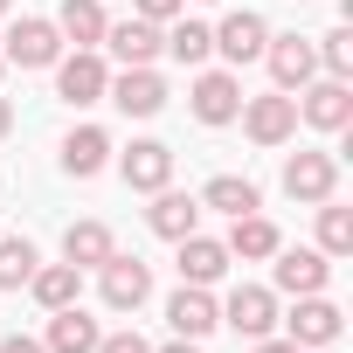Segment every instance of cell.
<instances>
[{"instance_id":"cell-1","label":"cell","mask_w":353,"mask_h":353,"mask_svg":"<svg viewBox=\"0 0 353 353\" xmlns=\"http://www.w3.org/2000/svg\"><path fill=\"white\" fill-rule=\"evenodd\" d=\"M243 132L256 139V145H291L298 139V97L291 90H270V97H243Z\"/></svg>"},{"instance_id":"cell-2","label":"cell","mask_w":353,"mask_h":353,"mask_svg":"<svg viewBox=\"0 0 353 353\" xmlns=\"http://www.w3.org/2000/svg\"><path fill=\"white\" fill-rule=\"evenodd\" d=\"M0 56L21 63V70H56V56H63V28H56L49 14H28V21H14V28H8Z\"/></svg>"},{"instance_id":"cell-3","label":"cell","mask_w":353,"mask_h":353,"mask_svg":"<svg viewBox=\"0 0 353 353\" xmlns=\"http://www.w3.org/2000/svg\"><path fill=\"white\" fill-rule=\"evenodd\" d=\"M104 90H111V70H104V56L97 49H77V56H56V97L63 104H104Z\"/></svg>"},{"instance_id":"cell-4","label":"cell","mask_w":353,"mask_h":353,"mask_svg":"<svg viewBox=\"0 0 353 353\" xmlns=\"http://www.w3.org/2000/svg\"><path fill=\"white\" fill-rule=\"evenodd\" d=\"M298 118H305L312 132H346V125H353V90H346V77H312V83L298 90Z\"/></svg>"},{"instance_id":"cell-5","label":"cell","mask_w":353,"mask_h":353,"mask_svg":"<svg viewBox=\"0 0 353 353\" xmlns=\"http://www.w3.org/2000/svg\"><path fill=\"white\" fill-rule=\"evenodd\" d=\"M97 291H104V305L111 312H139L145 298H152V263H139V256H104L97 263Z\"/></svg>"},{"instance_id":"cell-6","label":"cell","mask_w":353,"mask_h":353,"mask_svg":"<svg viewBox=\"0 0 353 353\" xmlns=\"http://www.w3.org/2000/svg\"><path fill=\"white\" fill-rule=\"evenodd\" d=\"M332 188H339V159L332 152H319V145H305V152H291L284 159V194L291 201H332Z\"/></svg>"},{"instance_id":"cell-7","label":"cell","mask_w":353,"mask_h":353,"mask_svg":"<svg viewBox=\"0 0 353 353\" xmlns=\"http://www.w3.org/2000/svg\"><path fill=\"white\" fill-rule=\"evenodd\" d=\"M284 325H291V346L319 353V346H332V339L346 332V312H339L325 291H312V298H298V305H291V319H284Z\"/></svg>"},{"instance_id":"cell-8","label":"cell","mask_w":353,"mask_h":353,"mask_svg":"<svg viewBox=\"0 0 353 353\" xmlns=\"http://www.w3.org/2000/svg\"><path fill=\"white\" fill-rule=\"evenodd\" d=\"M97 49H111V56H118L125 70H145V63H159V56H166V28H159V21H139V14H132V21H111Z\"/></svg>"},{"instance_id":"cell-9","label":"cell","mask_w":353,"mask_h":353,"mask_svg":"<svg viewBox=\"0 0 353 353\" xmlns=\"http://www.w3.org/2000/svg\"><path fill=\"white\" fill-rule=\"evenodd\" d=\"M118 173H125L132 194H159V188L173 181V145H159V139H132V145L118 152Z\"/></svg>"},{"instance_id":"cell-10","label":"cell","mask_w":353,"mask_h":353,"mask_svg":"<svg viewBox=\"0 0 353 353\" xmlns=\"http://www.w3.org/2000/svg\"><path fill=\"white\" fill-rule=\"evenodd\" d=\"M263 63H270V83H277V90H305V83L319 77V49H312L305 35H270V42H263Z\"/></svg>"},{"instance_id":"cell-11","label":"cell","mask_w":353,"mask_h":353,"mask_svg":"<svg viewBox=\"0 0 353 353\" xmlns=\"http://www.w3.org/2000/svg\"><path fill=\"white\" fill-rule=\"evenodd\" d=\"M188 104H194L201 125H236V111H243V83H236V70H201L194 90H188Z\"/></svg>"},{"instance_id":"cell-12","label":"cell","mask_w":353,"mask_h":353,"mask_svg":"<svg viewBox=\"0 0 353 353\" xmlns=\"http://www.w3.org/2000/svg\"><path fill=\"white\" fill-rule=\"evenodd\" d=\"M222 325H236L243 339H263V332L277 325V291H270V284H236V291L222 298Z\"/></svg>"},{"instance_id":"cell-13","label":"cell","mask_w":353,"mask_h":353,"mask_svg":"<svg viewBox=\"0 0 353 353\" xmlns=\"http://www.w3.org/2000/svg\"><path fill=\"white\" fill-rule=\"evenodd\" d=\"M166 325H173V339H208L222 325V305L208 298V284H181L166 298Z\"/></svg>"},{"instance_id":"cell-14","label":"cell","mask_w":353,"mask_h":353,"mask_svg":"<svg viewBox=\"0 0 353 353\" xmlns=\"http://www.w3.org/2000/svg\"><path fill=\"white\" fill-rule=\"evenodd\" d=\"M125 118H159L166 111V77L145 63V70H125V77H111V90H104Z\"/></svg>"},{"instance_id":"cell-15","label":"cell","mask_w":353,"mask_h":353,"mask_svg":"<svg viewBox=\"0 0 353 353\" xmlns=\"http://www.w3.org/2000/svg\"><path fill=\"white\" fill-rule=\"evenodd\" d=\"M263 42H270V21L256 14V8H236V14H222V28H215V49L243 70V63H256L263 56Z\"/></svg>"},{"instance_id":"cell-16","label":"cell","mask_w":353,"mask_h":353,"mask_svg":"<svg viewBox=\"0 0 353 353\" xmlns=\"http://www.w3.org/2000/svg\"><path fill=\"white\" fill-rule=\"evenodd\" d=\"M325 277H332V256L325 250H284L277 243V291L312 298V291H325Z\"/></svg>"},{"instance_id":"cell-17","label":"cell","mask_w":353,"mask_h":353,"mask_svg":"<svg viewBox=\"0 0 353 353\" xmlns=\"http://www.w3.org/2000/svg\"><path fill=\"white\" fill-rule=\"evenodd\" d=\"M145 229H152V236H166V243H181V236H194V229H201V201H194V194L159 188V194H152V208H145Z\"/></svg>"},{"instance_id":"cell-18","label":"cell","mask_w":353,"mask_h":353,"mask_svg":"<svg viewBox=\"0 0 353 353\" xmlns=\"http://www.w3.org/2000/svg\"><path fill=\"white\" fill-rule=\"evenodd\" d=\"M104 166H111V132L104 125H77L63 139V173L70 181H90V173H104Z\"/></svg>"},{"instance_id":"cell-19","label":"cell","mask_w":353,"mask_h":353,"mask_svg":"<svg viewBox=\"0 0 353 353\" xmlns=\"http://www.w3.org/2000/svg\"><path fill=\"white\" fill-rule=\"evenodd\" d=\"M97 319L83 312V305H63V312H49V332H42V346L49 353H97Z\"/></svg>"},{"instance_id":"cell-20","label":"cell","mask_w":353,"mask_h":353,"mask_svg":"<svg viewBox=\"0 0 353 353\" xmlns=\"http://www.w3.org/2000/svg\"><path fill=\"white\" fill-rule=\"evenodd\" d=\"M28 291H35V305H42V312H63V305H83V270H77V263H35Z\"/></svg>"},{"instance_id":"cell-21","label":"cell","mask_w":353,"mask_h":353,"mask_svg":"<svg viewBox=\"0 0 353 353\" xmlns=\"http://www.w3.org/2000/svg\"><path fill=\"white\" fill-rule=\"evenodd\" d=\"M201 208H215V215L236 222V215H256V208H263V188L243 181V173H215V181L201 188Z\"/></svg>"},{"instance_id":"cell-22","label":"cell","mask_w":353,"mask_h":353,"mask_svg":"<svg viewBox=\"0 0 353 353\" xmlns=\"http://www.w3.org/2000/svg\"><path fill=\"white\" fill-rule=\"evenodd\" d=\"M56 28H63V42L97 49L104 28H111V14H104V0H63V8H56Z\"/></svg>"},{"instance_id":"cell-23","label":"cell","mask_w":353,"mask_h":353,"mask_svg":"<svg viewBox=\"0 0 353 353\" xmlns=\"http://www.w3.org/2000/svg\"><path fill=\"white\" fill-rule=\"evenodd\" d=\"M222 270H229V250L215 236H201V229L181 236V284H215Z\"/></svg>"},{"instance_id":"cell-24","label":"cell","mask_w":353,"mask_h":353,"mask_svg":"<svg viewBox=\"0 0 353 353\" xmlns=\"http://www.w3.org/2000/svg\"><path fill=\"white\" fill-rule=\"evenodd\" d=\"M277 222H263V215H236V229H229V256H243V263H263V256H277Z\"/></svg>"},{"instance_id":"cell-25","label":"cell","mask_w":353,"mask_h":353,"mask_svg":"<svg viewBox=\"0 0 353 353\" xmlns=\"http://www.w3.org/2000/svg\"><path fill=\"white\" fill-rule=\"evenodd\" d=\"M111 250H118V243H111L104 222H70V229H63V263H77V270H97Z\"/></svg>"},{"instance_id":"cell-26","label":"cell","mask_w":353,"mask_h":353,"mask_svg":"<svg viewBox=\"0 0 353 353\" xmlns=\"http://www.w3.org/2000/svg\"><path fill=\"white\" fill-rule=\"evenodd\" d=\"M166 56H173V63H188V70H201V63L215 56V28H208V21H188V14H181V21H166Z\"/></svg>"},{"instance_id":"cell-27","label":"cell","mask_w":353,"mask_h":353,"mask_svg":"<svg viewBox=\"0 0 353 353\" xmlns=\"http://www.w3.org/2000/svg\"><path fill=\"white\" fill-rule=\"evenodd\" d=\"M35 243L28 236H0V291H28V277H35Z\"/></svg>"},{"instance_id":"cell-28","label":"cell","mask_w":353,"mask_h":353,"mask_svg":"<svg viewBox=\"0 0 353 353\" xmlns=\"http://www.w3.org/2000/svg\"><path fill=\"white\" fill-rule=\"evenodd\" d=\"M319 250L325 256H353V208L319 201Z\"/></svg>"},{"instance_id":"cell-29","label":"cell","mask_w":353,"mask_h":353,"mask_svg":"<svg viewBox=\"0 0 353 353\" xmlns=\"http://www.w3.org/2000/svg\"><path fill=\"white\" fill-rule=\"evenodd\" d=\"M312 49H319V70H325V77H353V28H332V35H319Z\"/></svg>"},{"instance_id":"cell-30","label":"cell","mask_w":353,"mask_h":353,"mask_svg":"<svg viewBox=\"0 0 353 353\" xmlns=\"http://www.w3.org/2000/svg\"><path fill=\"white\" fill-rule=\"evenodd\" d=\"M132 14H139V21H159V28H166V21H181V14H188V0H132Z\"/></svg>"},{"instance_id":"cell-31","label":"cell","mask_w":353,"mask_h":353,"mask_svg":"<svg viewBox=\"0 0 353 353\" xmlns=\"http://www.w3.org/2000/svg\"><path fill=\"white\" fill-rule=\"evenodd\" d=\"M97 353H152V346H145V339H139V332L125 325V332H111V339H97Z\"/></svg>"},{"instance_id":"cell-32","label":"cell","mask_w":353,"mask_h":353,"mask_svg":"<svg viewBox=\"0 0 353 353\" xmlns=\"http://www.w3.org/2000/svg\"><path fill=\"white\" fill-rule=\"evenodd\" d=\"M0 353H49L42 339H28V332H8V339H0Z\"/></svg>"},{"instance_id":"cell-33","label":"cell","mask_w":353,"mask_h":353,"mask_svg":"<svg viewBox=\"0 0 353 353\" xmlns=\"http://www.w3.org/2000/svg\"><path fill=\"white\" fill-rule=\"evenodd\" d=\"M256 353H305V346H291V339H270V332H263V339H256Z\"/></svg>"},{"instance_id":"cell-34","label":"cell","mask_w":353,"mask_h":353,"mask_svg":"<svg viewBox=\"0 0 353 353\" xmlns=\"http://www.w3.org/2000/svg\"><path fill=\"white\" fill-rule=\"evenodd\" d=\"M152 353H201V339H166V346H152Z\"/></svg>"},{"instance_id":"cell-35","label":"cell","mask_w":353,"mask_h":353,"mask_svg":"<svg viewBox=\"0 0 353 353\" xmlns=\"http://www.w3.org/2000/svg\"><path fill=\"white\" fill-rule=\"evenodd\" d=\"M8 132H14V104H8V97H0V139H8Z\"/></svg>"},{"instance_id":"cell-36","label":"cell","mask_w":353,"mask_h":353,"mask_svg":"<svg viewBox=\"0 0 353 353\" xmlns=\"http://www.w3.org/2000/svg\"><path fill=\"white\" fill-rule=\"evenodd\" d=\"M0 21H8V0H0Z\"/></svg>"},{"instance_id":"cell-37","label":"cell","mask_w":353,"mask_h":353,"mask_svg":"<svg viewBox=\"0 0 353 353\" xmlns=\"http://www.w3.org/2000/svg\"><path fill=\"white\" fill-rule=\"evenodd\" d=\"M0 70H8V56H0Z\"/></svg>"},{"instance_id":"cell-38","label":"cell","mask_w":353,"mask_h":353,"mask_svg":"<svg viewBox=\"0 0 353 353\" xmlns=\"http://www.w3.org/2000/svg\"><path fill=\"white\" fill-rule=\"evenodd\" d=\"M319 353H325V346H319Z\"/></svg>"}]
</instances>
